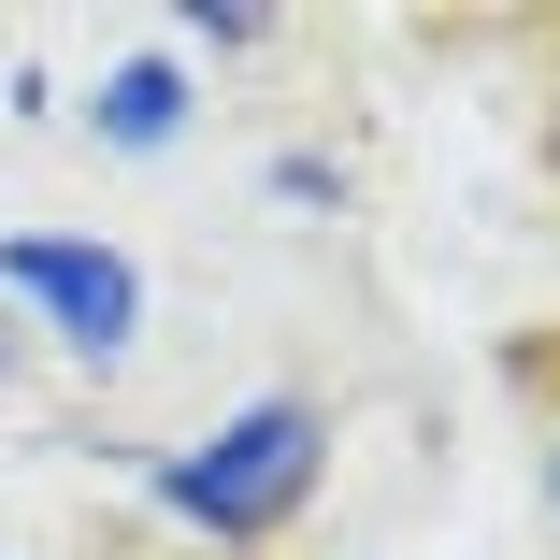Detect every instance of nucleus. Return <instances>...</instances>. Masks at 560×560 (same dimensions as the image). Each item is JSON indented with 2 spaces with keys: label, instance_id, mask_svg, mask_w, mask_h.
I'll return each instance as SVG.
<instances>
[{
  "label": "nucleus",
  "instance_id": "f257e3e1",
  "mask_svg": "<svg viewBox=\"0 0 560 560\" xmlns=\"http://www.w3.org/2000/svg\"><path fill=\"white\" fill-rule=\"evenodd\" d=\"M330 475V402H245V417H215L201 445H173L159 460V503L215 546H273Z\"/></svg>",
  "mask_w": 560,
  "mask_h": 560
},
{
  "label": "nucleus",
  "instance_id": "f03ea898",
  "mask_svg": "<svg viewBox=\"0 0 560 560\" xmlns=\"http://www.w3.org/2000/svg\"><path fill=\"white\" fill-rule=\"evenodd\" d=\"M0 316H15L30 346L86 360V374H116L144 346V273H130V245H101V231H15V245H0Z\"/></svg>",
  "mask_w": 560,
  "mask_h": 560
},
{
  "label": "nucleus",
  "instance_id": "7ed1b4c3",
  "mask_svg": "<svg viewBox=\"0 0 560 560\" xmlns=\"http://www.w3.org/2000/svg\"><path fill=\"white\" fill-rule=\"evenodd\" d=\"M187 116H201V86H187V58H101V86H86V144L101 159H159V144H187Z\"/></svg>",
  "mask_w": 560,
  "mask_h": 560
},
{
  "label": "nucleus",
  "instance_id": "20e7f679",
  "mask_svg": "<svg viewBox=\"0 0 560 560\" xmlns=\"http://www.w3.org/2000/svg\"><path fill=\"white\" fill-rule=\"evenodd\" d=\"M173 30H187V44H215V58H259V44H273L259 0H173Z\"/></svg>",
  "mask_w": 560,
  "mask_h": 560
},
{
  "label": "nucleus",
  "instance_id": "39448f33",
  "mask_svg": "<svg viewBox=\"0 0 560 560\" xmlns=\"http://www.w3.org/2000/svg\"><path fill=\"white\" fill-rule=\"evenodd\" d=\"M0 374H30V330H15V316H0Z\"/></svg>",
  "mask_w": 560,
  "mask_h": 560
},
{
  "label": "nucleus",
  "instance_id": "423d86ee",
  "mask_svg": "<svg viewBox=\"0 0 560 560\" xmlns=\"http://www.w3.org/2000/svg\"><path fill=\"white\" fill-rule=\"evenodd\" d=\"M546 517H560V445H546Z\"/></svg>",
  "mask_w": 560,
  "mask_h": 560
}]
</instances>
